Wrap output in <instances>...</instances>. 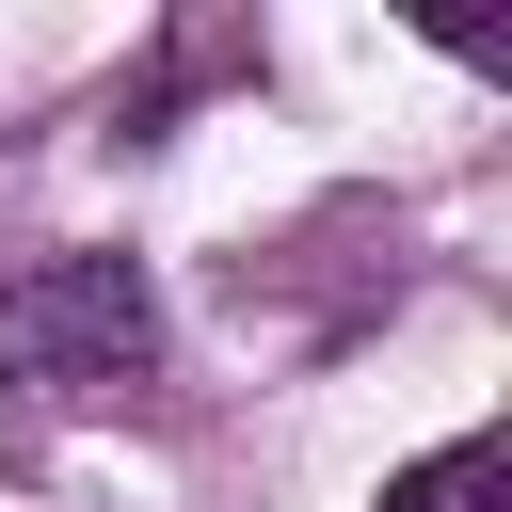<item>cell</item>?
<instances>
[{"instance_id": "cell-1", "label": "cell", "mask_w": 512, "mask_h": 512, "mask_svg": "<svg viewBox=\"0 0 512 512\" xmlns=\"http://www.w3.org/2000/svg\"><path fill=\"white\" fill-rule=\"evenodd\" d=\"M144 352H160V304H144V272H128V256H48V272H16V288H0V368H16V384H48V400L128 384Z\"/></svg>"}, {"instance_id": "cell-2", "label": "cell", "mask_w": 512, "mask_h": 512, "mask_svg": "<svg viewBox=\"0 0 512 512\" xmlns=\"http://www.w3.org/2000/svg\"><path fill=\"white\" fill-rule=\"evenodd\" d=\"M496 496H512V448L496 432H464V448H432V464L384 480V512H496Z\"/></svg>"}]
</instances>
